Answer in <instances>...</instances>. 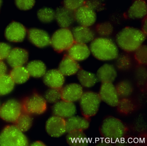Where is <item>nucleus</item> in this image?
<instances>
[{"instance_id":"obj_31","label":"nucleus","mask_w":147,"mask_h":146,"mask_svg":"<svg viewBox=\"0 0 147 146\" xmlns=\"http://www.w3.org/2000/svg\"><path fill=\"white\" fill-rule=\"evenodd\" d=\"M116 90L119 97L126 98L129 96L133 91L131 83L128 81L124 80L118 82L116 85Z\"/></svg>"},{"instance_id":"obj_26","label":"nucleus","mask_w":147,"mask_h":146,"mask_svg":"<svg viewBox=\"0 0 147 146\" xmlns=\"http://www.w3.org/2000/svg\"><path fill=\"white\" fill-rule=\"evenodd\" d=\"M77 73L79 82L84 87L87 88L92 87L98 82L97 76L93 73L81 69Z\"/></svg>"},{"instance_id":"obj_36","label":"nucleus","mask_w":147,"mask_h":146,"mask_svg":"<svg viewBox=\"0 0 147 146\" xmlns=\"http://www.w3.org/2000/svg\"><path fill=\"white\" fill-rule=\"evenodd\" d=\"M106 0H86L85 5L95 11L100 12L106 8Z\"/></svg>"},{"instance_id":"obj_15","label":"nucleus","mask_w":147,"mask_h":146,"mask_svg":"<svg viewBox=\"0 0 147 146\" xmlns=\"http://www.w3.org/2000/svg\"><path fill=\"white\" fill-rule=\"evenodd\" d=\"M76 111V106L73 102L63 100L55 103L52 108L54 115L63 118L74 116Z\"/></svg>"},{"instance_id":"obj_3","label":"nucleus","mask_w":147,"mask_h":146,"mask_svg":"<svg viewBox=\"0 0 147 146\" xmlns=\"http://www.w3.org/2000/svg\"><path fill=\"white\" fill-rule=\"evenodd\" d=\"M100 133L105 137V141L108 143L113 141H118L123 138L126 129L122 121L114 117L110 116L103 121L100 127Z\"/></svg>"},{"instance_id":"obj_28","label":"nucleus","mask_w":147,"mask_h":146,"mask_svg":"<svg viewBox=\"0 0 147 146\" xmlns=\"http://www.w3.org/2000/svg\"><path fill=\"white\" fill-rule=\"evenodd\" d=\"M32 122L31 114L23 111L14 124L19 129L24 132L28 131L31 128Z\"/></svg>"},{"instance_id":"obj_41","label":"nucleus","mask_w":147,"mask_h":146,"mask_svg":"<svg viewBox=\"0 0 147 146\" xmlns=\"http://www.w3.org/2000/svg\"><path fill=\"white\" fill-rule=\"evenodd\" d=\"M11 50L9 44L5 43L0 42V61L7 59Z\"/></svg>"},{"instance_id":"obj_2","label":"nucleus","mask_w":147,"mask_h":146,"mask_svg":"<svg viewBox=\"0 0 147 146\" xmlns=\"http://www.w3.org/2000/svg\"><path fill=\"white\" fill-rule=\"evenodd\" d=\"M89 48L94 57L100 61H112L118 57V49L116 44L106 37L94 38Z\"/></svg>"},{"instance_id":"obj_46","label":"nucleus","mask_w":147,"mask_h":146,"mask_svg":"<svg viewBox=\"0 0 147 146\" xmlns=\"http://www.w3.org/2000/svg\"><path fill=\"white\" fill-rule=\"evenodd\" d=\"M0 107H1V105H0Z\"/></svg>"},{"instance_id":"obj_23","label":"nucleus","mask_w":147,"mask_h":146,"mask_svg":"<svg viewBox=\"0 0 147 146\" xmlns=\"http://www.w3.org/2000/svg\"><path fill=\"white\" fill-rule=\"evenodd\" d=\"M117 72L114 66L105 64L99 68L97 72V79L101 83H113L117 78Z\"/></svg>"},{"instance_id":"obj_10","label":"nucleus","mask_w":147,"mask_h":146,"mask_svg":"<svg viewBox=\"0 0 147 146\" xmlns=\"http://www.w3.org/2000/svg\"><path fill=\"white\" fill-rule=\"evenodd\" d=\"M45 129L50 136L60 137L67 132L66 120L58 116H52L47 120Z\"/></svg>"},{"instance_id":"obj_45","label":"nucleus","mask_w":147,"mask_h":146,"mask_svg":"<svg viewBox=\"0 0 147 146\" xmlns=\"http://www.w3.org/2000/svg\"><path fill=\"white\" fill-rule=\"evenodd\" d=\"M1 0H0V8H1Z\"/></svg>"},{"instance_id":"obj_6","label":"nucleus","mask_w":147,"mask_h":146,"mask_svg":"<svg viewBox=\"0 0 147 146\" xmlns=\"http://www.w3.org/2000/svg\"><path fill=\"white\" fill-rule=\"evenodd\" d=\"M74 43L72 32L68 28H61L56 31L51 38V44L57 52L68 49Z\"/></svg>"},{"instance_id":"obj_25","label":"nucleus","mask_w":147,"mask_h":146,"mask_svg":"<svg viewBox=\"0 0 147 146\" xmlns=\"http://www.w3.org/2000/svg\"><path fill=\"white\" fill-rule=\"evenodd\" d=\"M30 76L34 78L42 77L46 72V67L42 61L35 60L30 62L26 67Z\"/></svg>"},{"instance_id":"obj_19","label":"nucleus","mask_w":147,"mask_h":146,"mask_svg":"<svg viewBox=\"0 0 147 146\" xmlns=\"http://www.w3.org/2000/svg\"><path fill=\"white\" fill-rule=\"evenodd\" d=\"M90 54V48L86 44L75 42L67 50V55L76 61H85Z\"/></svg>"},{"instance_id":"obj_17","label":"nucleus","mask_w":147,"mask_h":146,"mask_svg":"<svg viewBox=\"0 0 147 146\" xmlns=\"http://www.w3.org/2000/svg\"><path fill=\"white\" fill-rule=\"evenodd\" d=\"M55 19L61 28H68L75 21L74 11L65 7H58L55 12Z\"/></svg>"},{"instance_id":"obj_38","label":"nucleus","mask_w":147,"mask_h":146,"mask_svg":"<svg viewBox=\"0 0 147 146\" xmlns=\"http://www.w3.org/2000/svg\"><path fill=\"white\" fill-rule=\"evenodd\" d=\"M85 2L86 0H63L64 7L73 11L85 5Z\"/></svg>"},{"instance_id":"obj_8","label":"nucleus","mask_w":147,"mask_h":146,"mask_svg":"<svg viewBox=\"0 0 147 146\" xmlns=\"http://www.w3.org/2000/svg\"><path fill=\"white\" fill-rule=\"evenodd\" d=\"M23 111L21 103L15 100H10L0 107V118L4 121L14 123Z\"/></svg>"},{"instance_id":"obj_22","label":"nucleus","mask_w":147,"mask_h":146,"mask_svg":"<svg viewBox=\"0 0 147 146\" xmlns=\"http://www.w3.org/2000/svg\"><path fill=\"white\" fill-rule=\"evenodd\" d=\"M58 69L64 76H71L77 73L80 66L77 61L67 55L60 62Z\"/></svg>"},{"instance_id":"obj_43","label":"nucleus","mask_w":147,"mask_h":146,"mask_svg":"<svg viewBox=\"0 0 147 146\" xmlns=\"http://www.w3.org/2000/svg\"><path fill=\"white\" fill-rule=\"evenodd\" d=\"M142 31L147 34V19L144 18L142 24Z\"/></svg>"},{"instance_id":"obj_13","label":"nucleus","mask_w":147,"mask_h":146,"mask_svg":"<svg viewBox=\"0 0 147 146\" xmlns=\"http://www.w3.org/2000/svg\"><path fill=\"white\" fill-rule=\"evenodd\" d=\"M83 93L82 87L77 83L68 84L61 89V99L73 103L80 100Z\"/></svg>"},{"instance_id":"obj_32","label":"nucleus","mask_w":147,"mask_h":146,"mask_svg":"<svg viewBox=\"0 0 147 146\" xmlns=\"http://www.w3.org/2000/svg\"><path fill=\"white\" fill-rule=\"evenodd\" d=\"M96 32L102 37L109 36L113 32V27L109 22H103L99 23L95 26Z\"/></svg>"},{"instance_id":"obj_42","label":"nucleus","mask_w":147,"mask_h":146,"mask_svg":"<svg viewBox=\"0 0 147 146\" xmlns=\"http://www.w3.org/2000/svg\"><path fill=\"white\" fill-rule=\"evenodd\" d=\"M7 67L3 61H0V76L6 74Z\"/></svg>"},{"instance_id":"obj_12","label":"nucleus","mask_w":147,"mask_h":146,"mask_svg":"<svg viewBox=\"0 0 147 146\" xmlns=\"http://www.w3.org/2000/svg\"><path fill=\"white\" fill-rule=\"evenodd\" d=\"M5 36L10 42H20L24 40L27 31L24 25L17 22L11 23L6 29Z\"/></svg>"},{"instance_id":"obj_44","label":"nucleus","mask_w":147,"mask_h":146,"mask_svg":"<svg viewBox=\"0 0 147 146\" xmlns=\"http://www.w3.org/2000/svg\"><path fill=\"white\" fill-rule=\"evenodd\" d=\"M32 146H45V144L41 141H36L34 142L32 144H31Z\"/></svg>"},{"instance_id":"obj_35","label":"nucleus","mask_w":147,"mask_h":146,"mask_svg":"<svg viewBox=\"0 0 147 146\" xmlns=\"http://www.w3.org/2000/svg\"><path fill=\"white\" fill-rule=\"evenodd\" d=\"M132 64V59L129 55L123 54L118 57L117 60V67L121 70L129 69Z\"/></svg>"},{"instance_id":"obj_37","label":"nucleus","mask_w":147,"mask_h":146,"mask_svg":"<svg viewBox=\"0 0 147 146\" xmlns=\"http://www.w3.org/2000/svg\"><path fill=\"white\" fill-rule=\"evenodd\" d=\"M135 52V57L141 64L145 65L147 61V49L146 45H142Z\"/></svg>"},{"instance_id":"obj_5","label":"nucleus","mask_w":147,"mask_h":146,"mask_svg":"<svg viewBox=\"0 0 147 146\" xmlns=\"http://www.w3.org/2000/svg\"><path fill=\"white\" fill-rule=\"evenodd\" d=\"M80 100L82 114L85 116L90 117L97 113L101 100L97 93L86 92H83Z\"/></svg>"},{"instance_id":"obj_39","label":"nucleus","mask_w":147,"mask_h":146,"mask_svg":"<svg viewBox=\"0 0 147 146\" xmlns=\"http://www.w3.org/2000/svg\"><path fill=\"white\" fill-rule=\"evenodd\" d=\"M17 7L23 11L32 9L35 4V0H15Z\"/></svg>"},{"instance_id":"obj_21","label":"nucleus","mask_w":147,"mask_h":146,"mask_svg":"<svg viewBox=\"0 0 147 146\" xmlns=\"http://www.w3.org/2000/svg\"><path fill=\"white\" fill-rule=\"evenodd\" d=\"M127 17L131 19H142L146 17L147 5L144 0H136L126 12Z\"/></svg>"},{"instance_id":"obj_24","label":"nucleus","mask_w":147,"mask_h":146,"mask_svg":"<svg viewBox=\"0 0 147 146\" xmlns=\"http://www.w3.org/2000/svg\"><path fill=\"white\" fill-rule=\"evenodd\" d=\"M67 132L80 131H83L88 129L89 126L88 120L85 118L79 116H73L66 120Z\"/></svg>"},{"instance_id":"obj_9","label":"nucleus","mask_w":147,"mask_h":146,"mask_svg":"<svg viewBox=\"0 0 147 146\" xmlns=\"http://www.w3.org/2000/svg\"><path fill=\"white\" fill-rule=\"evenodd\" d=\"M74 16L78 24L86 27L93 25L97 20L96 12L85 4L74 11Z\"/></svg>"},{"instance_id":"obj_33","label":"nucleus","mask_w":147,"mask_h":146,"mask_svg":"<svg viewBox=\"0 0 147 146\" xmlns=\"http://www.w3.org/2000/svg\"><path fill=\"white\" fill-rule=\"evenodd\" d=\"M55 11L50 8H42L38 12V17L43 23H50L55 19Z\"/></svg>"},{"instance_id":"obj_34","label":"nucleus","mask_w":147,"mask_h":146,"mask_svg":"<svg viewBox=\"0 0 147 146\" xmlns=\"http://www.w3.org/2000/svg\"><path fill=\"white\" fill-rule=\"evenodd\" d=\"M61 88H50L45 93V99L46 102L55 104L61 99Z\"/></svg>"},{"instance_id":"obj_40","label":"nucleus","mask_w":147,"mask_h":146,"mask_svg":"<svg viewBox=\"0 0 147 146\" xmlns=\"http://www.w3.org/2000/svg\"><path fill=\"white\" fill-rule=\"evenodd\" d=\"M117 106H118L119 110L122 112L126 113L131 110L133 106L131 101L126 98H124L123 99L119 101Z\"/></svg>"},{"instance_id":"obj_29","label":"nucleus","mask_w":147,"mask_h":146,"mask_svg":"<svg viewBox=\"0 0 147 146\" xmlns=\"http://www.w3.org/2000/svg\"><path fill=\"white\" fill-rule=\"evenodd\" d=\"M15 83L10 75L7 74L0 76V96L11 93L14 87Z\"/></svg>"},{"instance_id":"obj_4","label":"nucleus","mask_w":147,"mask_h":146,"mask_svg":"<svg viewBox=\"0 0 147 146\" xmlns=\"http://www.w3.org/2000/svg\"><path fill=\"white\" fill-rule=\"evenodd\" d=\"M28 143L26 137L15 125L6 126L0 133V146H26Z\"/></svg>"},{"instance_id":"obj_20","label":"nucleus","mask_w":147,"mask_h":146,"mask_svg":"<svg viewBox=\"0 0 147 146\" xmlns=\"http://www.w3.org/2000/svg\"><path fill=\"white\" fill-rule=\"evenodd\" d=\"M71 32L74 40L76 42L86 44L92 42L95 38L94 31L89 27L76 26L72 29Z\"/></svg>"},{"instance_id":"obj_16","label":"nucleus","mask_w":147,"mask_h":146,"mask_svg":"<svg viewBox=\"0 0 147 146\" xmlns=\"http://www.w3.org/2000/svg\"><path fill=\"white\" fill-rule=\"evenodd\" d=\"M29 59L28 51L22 48H15L11 50L7 61L12 67L23 66Z\"/></svg>"},{"instance_id":"obj_14","label":"nucleus","mask_w":147,"mask_h":146,"mask_svg":"<svg viewBox=\"0 0 147 146\" xmlns=\"http://www.w3.org/2000/svg\"><path fill=\"white\" fill-rule=\"evenodd\" d=\"M28 38L32 43L38 48H45L51 44V38L45 31L37 28L29 30Z\"/></svg>"},{"instance_id":"obj_7","label":"nucleus","mask_w":147,"mask_h":146,"mask_svg":"<svg viewBox=\"0 0 147 146\" xmlns=\"http://www.w3.org/2000/svg\"><path fill=\"white\" fill-rule=\"evenodd\" d=\"M24 111L31 114H41L47 109V102L44 98L37 93L27 96L21 102Z\"/></svg>"},{"instance_id":"obj_27","label":"nucleus","mask_w":147,"mask_h":146,"mask_svg":"<svg viewBox=\"0 0 147 146\" xmlns=\"http://www.w3.org/2000/svg\"><path fill=\"white\" fill-rule=\"evenodd\" d=\"M10 75L15 84H18L25 83L29 80L30 77L26 67L24 66L13 68L10 72Z\"/></svg>"},{"instance_id":"obj_11","label":"nucleus","mask_w":147,"mask_h":146,"mask_svg":"<svg viewBox=\"0 0 147 146\" xmlns=\"http://www.w3.org/2000/svg\"><path fill=\"white\" fill-rule=\"evenodd\" d=\"M101 100L111 106H117L119 101L115 86L112 83H102L98 94Z\"/></svg>"},{"instance_id":"obj_1","label":"nucleus","mask_w":147,"mask_h":146,"mask_svg":"<svg viewBox=\"0 0 147 146\" xmlns=\"http://www.w3.org/2000/svg\"><path fill=\"white\" fill-rule=\"evenodd\" d=\"M146 38V34L139 29L126 27L117 34L116 42L123 50L133 52L142 44Z\"/></svg>"},{"instance_id":"obj_18","label":"nucleus","mask_w":147,"mask_h":146,"mask_svg":"<svg viewBox=\"0 0 147 146\" xmlns=\"http://www.w3.org/2000/svg\"><path fill=\"white\" fill-rule=\"evenodd\" d=\"M43 81L50 88H61L65 82V78L59 69H51L46 71L43 76Z\"/></svg>"},{"instance_id":"obj_30","label":"nucleus","mask_w":147,"mask_h":146,"mask_svg":"<svg viewBox=\"0 0 147 146\" xmlns=\"http://www.w3.org/2000/svg\"><path fill=\"white\" fill-rule=\"evenodd\" d=\"M86 136L83 131H75L68 132L66 137L67 143L69 145H80L81 143L84 144Z\"/></svg>"}]
</instances>
